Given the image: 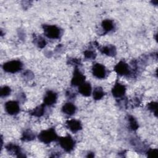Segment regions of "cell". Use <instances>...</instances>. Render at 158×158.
Returning <instances> with one entry per match:
<instances>
[{
    "mask_svg": "<svg viewBox=\"0 0 158 158\" xmlns=\"http://www.w3.org/2000/svg\"><path fill=\"white\" fill-rule=\"evenodd\" d=\"M42 28L44 36L49 39H60L63 35V30L56 25L43 24Z\"/></svg>",
    "mask_w": 158,
    "mask_h": 158,
    "instance_id": "obj_1",
    "label": "cell"
},
{
    "mask_svg": "<svg viewBox=\"0 0 158 158\" xmlns=\"http://www.w3.org/2000/svg\"><path fill=\"white\" fill-rule=\"evenodd\" d=\"M57 135L55 128L51 127L47 130H43L38 135L37 138L38 140L46 144H49L53 141H56L58 139Z\"/></svg>",
    "mask_w": 158,
    "mask_h": 158,
    "instance_id": "obj_2",
    "label": "cell"
},
{
    "mask_svg": "<svg viewBox=\"0 0 158 158\" xmlns=\"http://www.w3.org/2000/svg\"><path fill=\"white\" fill-rule=\"evenodd\" d=\"M60 147L66 152H72L75 146L76 141L70 135L65 136H59L56 141Z\"/></svg>",
    "mask_w": 158,
    "mask_h": 158,
    "instance_id": "obj_3",
    "label": "cell"
},
{
    "mask_svg": "<svg viewBox=\"0 0 158 158\" xmlns=\"http://www.w3.org/2000/svg\"><path fill=\"white\" fill-rule=\"evenodd\" d=\"M114 71L120 76L133 77V72L131 67L124 60H120L115 66Z\"/></svg>",
    "mask_w": 158,
    "mask_h": 158,
    "instance_id": "obj_4",
    "label": "cell"
},
{
    "mask_svg": "<svg viewBox=\"0 0 158 158\" xmlns=\"http://www.w3.org/2000/svg\"><path fill=\"white\" fill-rule=\"evenodd\" d=\"M2 68L6 72L15 73L20 72L22 69L23 63L20 60H11L4 63Z\"/></svg>",
    "mask_w": 158,
    "mask_h": 158,
    "instance_id": "obj_5",
    "label": "cell"
},
{
    "mask_svg": "<svg viewBox=\"0 0 158 158\" xmlns=\"http://www.w3.org/2000/svg\"><path fill=\"white\" fill-rule=\"evenodd\" d=\"M93 75L98 79H105L109 75V71L107 68L102 64L100 63H94L91 68Z\"/></svg>",
    "mask_w": 158,
    "mask_h": 158,
    "instance_id": "obj_6",
    "label": "cell"
},
{
    "mask_svg": "<svg viewBox=\"0 0 158 158\" xmlns=\"http://www.w3.org/2000/svg\"><path fill=\"white\" fill-rule=\"evenodd\" d=\"M85 75L80 71L78 67H75L73 72L72 78L70 81V85L73 87L79 86L80 85L85 81Z\"/></svg>",
    "mask_w": 158,
    "mask_h": 158,
    "instance_id": "obj_7",
    "label": "cell"
},
{
    "mask_svg": "<svg viewBox=\"0 0 158 158\" xmlns=\"http://www.w3.org/2000/svg\"><path fill=\"white\" fill-rule=\"evenodd\" d=\"M4 110L9 115H17L20 110L19 102L17 101H7L4 104Z\"/></svg>",
    "mask_w": 158,
    "mask_h": 158,
    "instance_id": "obj_8",
    "label": "cell"
},
{
    "mask_svg": "<svg viewBox=\"0 0 158 158\" xmlns=\"http://www.w3.org/2000/svg\"><path fill=\"white\" fill-rule=\"evenodd\" d=\"M5 148L6 151L9 152V154L15 156L17 157H25L26 155L22 151V148L20 146L17 144L9 143L5 146Z\"/></svg>",
    "mask_w": 158,
    "mask_h": 158,
    "instance_id": "obj_9",
    "label": "cell"
},
{
    "mask_svg": "<svg viewBox=\"0 0 158 158\" xmlns=\"http://www.w3.org/2000/svg\"><path fill=\"white\" fill-rule=\"evenodd\" d=\"M58 98V94L52 90H48L46 91L43 97V104L46 106H52L54 105Z\"/></svg>",
    "mask_w": 158,
    "mask_h": 158,
    "instance_id": "obj_10",
    "label": "cell"
},
{
    "mask_svg": "<svg viewBox=\"0 0 158 158\" xmlns=\"http://www.w3.org/2000/svg\"><path fill=\"white\" fill-rule=\"evenodd\" d=\"M127 88L120 83L116 81L112 88L111 93L112 96L116 99H120L125 96Z\"/></svg>",
    "mask_w": 158,
    "mask_h": 158,
    "instance_id": "obj_11",
    "label": "cell"
},
{
    "mask_svg": "<svg viewBox=\"0 0 158 158\" xmlns=\"http://www.w3.org/2000/svg\"><path fill=\"white\" fill-rule=\"evenodd\" d=\"M65 126L73 133H77L83 128L81 122L79 120L74 118L66 120L65 123Z\"/></svg>",
    "mask_w": 158,
    "mask_h": 158,
    "instance_id": "obj_12",
    "label": "cell"
},
{
    "mask_svg": "<svg viewBox=\"0 0 158 158\" xmlns=\"http://www.w3.org/2000/svg\"><path fill=\"white\" fill-rule=\"evenodd\" d=\"M101 53L109 57H115L117 54V49L114 45L107 44L103 46H97Z\"/></svg>",
    "mask_w": 158,
    "mask_h": 158,
    "instance_id": "obj_13",
    "label": "cell"
},
{
    "mask_svg": "<svg viewBox=\"0 0 158 158\" xmlns=\"http://www.w3.org/2000/svg\"><path fill=\"white\" fill-rule=\"evenodd\" d=\"M102 28V35H104L115 28V24L113 20L105 19L103 20L101 23Z\"/></svg>",
    "mask_w": 158,
    "mask_h": 158,
    "instance_id": "obj_14",
    "label": "cell"
},
{
    "mask_svg": "<svg viewBox=\"0 0 158 158\" xmlns=\"http://www.w3.org/2000/svg\"><path fill=\"white\" fill-rule=\"evenodd\" d=\"M78 92L83 96L88 97L92 94V86L89 82L85 81L78 86Z\"/></svg>",
    "mask_w": 158,
    "mask_h": 158,
    "instance_id": "obj_15",
    "label": "cell"
},
{
    "mask_svg": "<svg viewBox=\"0 0 158 158\" xmlns=\"http://www.w3.org/2000/svg\"><path fill=\"white\" fill-rule=\"evenodd\" d=\"M77 109V108L73 103L71 102H67L62 106L61 110L63 114L68 116H72L76 113Z\"/></svg>",
    "mask_w": 158,
    "mask_h": 158,
    "instance_id": "obj_16",
    "label": "cell"
},
{
    "mask_svg": "<svg viewBox=\"0 0 158 158\" xmlns=\"http://www.w3.org/2000/svg\"><path fill=\"white\" fill-rule=\"evenodd\" d=\"M46 106L43 103L41 104L36 106L35 108H34L33 110H31L29 111V114L35 116L36 117H41L44 115L45 113V108Z\"/></svg>",
    "mask_w": 158,
    "mask_h": 158,
    "instance_id": "obj_17",
    "label": "cell"
},
{
    "mask_svg": "<svg viewBox=\"0 0 158 158\" xmlns=\"http://www.w3.org/2000/svg\"><path fill=\"white\" fill-rule=\"evenodd\" d=\"M35 138L36 135L33 131H31L30 129H26L23 131L20 139L22 141L28 142L34 140Z\"/></svg>",
    "mask_w": 158,
    "mask_h": 158,
    "instance_id": "obj_18",
    "label": "cell"
},
{
    "mask_svg": "<svg viewBox=\"0 0 158 158\" xmlns=\"http://www.w3.org/2000/svg\"><path fill=\"white\" fill-rule=\"evenodd\" d=\"M33 43L38 48H40V49L44 48L47 44L46 40L40 35H37L36 34H34L33 35Z\"/></svg>",
    "mask_w": 158,
    "mask_h": 158,
    "instance_id": "obj_19",
    "label": "cell"
},
{
    "mask_svg": "<svg viewBox=\"0 0 158 158\" xmlns=\"http://www.w3.org/2000/svg\"><path fill=\"white\" fill-rule=\"evenodd\" d=\"M92 95L94 100H101L105 95V92L101 86H96L92 92Z\"/></svg>",
    "mask_w": 158,
    "mask_h": 158,
    "instance_id": "obj_20",
    "label": "cell"
},
{
    "mask_svg": "<svg viewBox=\"0 0 158 158\" xmlns=\"http://www.w3.org/2000/svg\"><path fill=\"white\" fill-rule=\"evenodd\" d=\"M83 55L85 59L87 60H94L97 56V54L95 50H94L92 44H90V47L88 49L84 51Z\"/></svg>",
    "mask_w": 158,
    "mask_h": 158,
    "instance_id": "obj_21",
    "label": "cell"
},
{
    "mask_svg": "<svg viewBox=\"0 0 158 158\" xmlns=\"http://www.w3.org/2000/svg\"><path fill=\"white\" fill-rule=\"evenodd\" d=\"M127 121H128V127L131 130L136 131L138 128L139 127L138 123L136 120V118L133 115H127Z\"/></svg>",
    "mask_w": 158,
    "mask_h": 158,
    "instance_id": "obj_22",
    "label": "cell"
},
{
    "mask_svg": "<svg viewBox=\"0 0 158 158\" xmlns=\"http://www.w3.org/2000/svg\"><path fill=\"white\" fill-rule=\"evenodd\" d=\"M11 93V88L8 86H3L0 89V96L1 98H6Z\"/></svg>",
    "mask_w": 158,
    "mask_h": 158,
    "instance_id": "obj_23",
    "label": "cell"
},
{
    "mask_svg": "<svg viewBox=\"0 0 158 158\" xmlns=\"http://www.w3.org/2000/svg\"><path fill=\"white\" fill-rule=\"evenodd\" d=\"M67 63L68 64L73 65L74 67H79L80 66H81V60L80 59H77V58H73V57H69L67 59Z\"/></svg>",
    "mask_w": 158,
    "mask_h": 158,
    "instance_id": "obj_24",
    "label": "cell"
},
{
    "mask_svg": "<svg viewBox=\"0 0 158 158\" xmlns=\"http://www.w3.org/2000/svg\"><path fill=\"white\" fill-rule=\"evenodd\" d=\"M146 107L148 110H150L151 112L155 114L156 116H157V103L156 102H151L148 103Z\"/></svg>",
    "mask_w": 158,
    "mask_h": 158,
    "instance_id": "obj_25",
    "label": "cell"
},
{
    "mask_svg": "<svg viewBox=\"0 0 158 158\" xmlns=\"http://www.w3.org/2000/svg\"><path fill=\"white\" fill-rule=\"evenodd\" d=\"M148 157H157L158 154L157 149H148L146 151Z\"/></svg>",
    "mask_w": 158,
    "mask_h": 158,
    "instance_id": "obj_26",
    "label": "cell"
},
{
    "mask_svg": "<svg viewBox=\"0 0 158 158\" xmlns=\"http://www.w3.org/2000/svg\"><path fill=\"white\" fill-rule=\"evenodd\" d=\"M65 96L68 99L73 100V99H75V98L77 96V94H76V93L73 92L72 90L68 89L65 91Z\"/></svg>",
    "mask_w": 158,
    "mask_h": 158,
    "instance_id": "obj_27",
    "label": "cell"
},
{
    "mask_svg": "<svg viewBox=\"0 0 158 158\" xmlns=\"http://www.w3.org/2000/svg\"><path fill=\"white\" fill-rule=\"evenodd\" d=\"M22 76L25 80H31L34 77L33 73L30 70H26L22 73Z\"/></svg>",
    "mask_w": 158,
    "mask_h": 158,
    "instance_id": "obj_28",
    "label": "cell"
},
{
    "mask_svg": "<svg viewBox=\"0 0 158 158\" xmlns=\"http://www.w3.org/2000/svg\"><path fill=\"white\" fill-rule=\"evenodd\" d=\"M17 98L19 99V100L20 102H25V99H26V98H25V94L23 93H20L19 94V96L17 97Z\"/></svg>",
    "mask_w": 158,
    "mask_h": 158,
    "instance_id": "obj_29",
    "label": "cell"
},
{
    "mask_svg": "<svg viewBox=\"0 0 158 158\" xmlns=\"http://www.w3.org/2000/svg\"><path fill=\"white\" fill-rule=\"evenodd\" d=\"M94 156V154L93 152H89L88 154V156H86L87 157H93Z\"/></svg>",
    "mask_w": 158,
    "mask_h": 158,
    "instance_id": "obj_30",
    "label": "cell"
}]
</instances>
